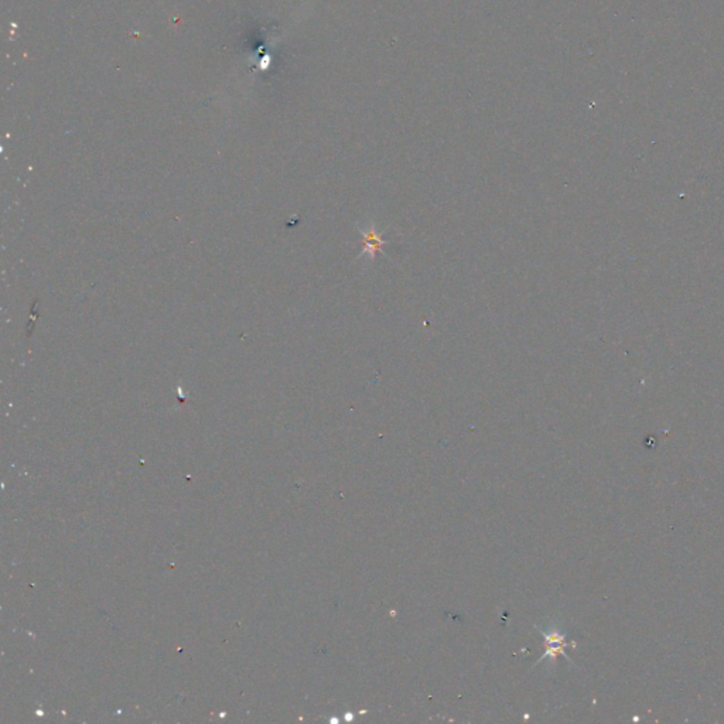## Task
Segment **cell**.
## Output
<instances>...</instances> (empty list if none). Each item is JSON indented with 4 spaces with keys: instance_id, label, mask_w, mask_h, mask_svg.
Returning a JSON list of instances; mask_svg holds the SVG:
<instances>
[{
    "instance_id": "cell-1",
    "label": "cell",
    "mask_w": 724,
    "mask_h": 724,
    "mask_svg": "<svg viewBox=\"0 0 724 724\" xmlns=\"http://www.w3.org/2000/svg\"><path fill=\"white\" fill-rule=\"evenodd\" d=\"M358 231L362 235V249L358 259H367L368 262L375 261L378 254H384V247L388 244L382 238L384 232L378 229L375 221L365 222L364 225H358Z\"/></svg>"
},
{
    "instance_id": "cell-2",
    "label": "cell",
    "mask_w": 724,
    "mask_h": 724,
    "mask_svg": "<svg viewBox=\"0 0 724 724\" xmlns=\"http://www.w3.org/2000/svg\"><path fill=\"white\" fill-rule=\"evenodd\" d=\"M543 635H545V638H546V648H548V652L545 654V657H543L542 659L549 658V657L554 659L557 654L565 655V652H563V648H566V647H568V643L565 642V634H560V632L554 631V632H543ZM542 659H539V662H541Z\"/></svg>"
}]
</instances>
